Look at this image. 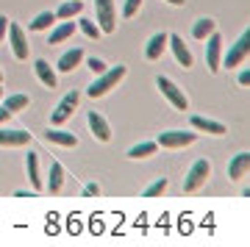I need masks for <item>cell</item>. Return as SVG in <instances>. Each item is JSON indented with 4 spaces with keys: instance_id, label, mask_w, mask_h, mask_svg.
<instances>
[{
    "instance_id": "2e32d148",
    "label": "cell",
    "mask_w": 250,
    "mask_h": 247,
    "mask_svg": "<svg viewBox=\"0 0 250 247\" xmlns=\"http://www.w3.org/2000/svg\"><path fill=\"white\" fill-rule=\"evenodd\" d=\"M81 62H83V50H81V47H72L70 53H64L62 59H59V72H72Z\"/></svg>"
},
{
    "instance_id": "7a4b0ae2",
    "label": "cell",
    "mask_w": 250,
    "mask_h": 247,
    "mask_svg": "<svg viewBox=\"0 0 250 247\" xmlns=\"http://www.w3.org/2000/svg\"><path fill=\"white\" fill-rule=\"evenodd\" d=\"M248 53H250V28L242 31V36L233 42L231 50L225 53V62H220V64H225V70H233V67H239V64L248 59Z\"/></svg>"
},
{
    "instance_id": "277c9868",
    "label": "cell",
    "mask_w": 250,
    "mask_h": 247,
    "mask_svg": "<svg viewBox=\"0 0 250 247\" xmlns=\"http://www.w3.org/2000/svg\"><path fill=\"white\" fill-rule=\"evenodd\" d=\"M156 86H159V92L167 97V100H170L172 106L178 108V111H184V108L189 106V103H187V95H184V92H181V89L175 86V83L167 78V75H159V78H156Z\"/></svg>"
},
{
    "instance_id": "5b68a950",
    "label": "cell",
    "mask_w": 250,
    "mask_h": 247,
    "mask_svg": "<svg viewBox=\"0 0 250 247\" xmlns=\"http://www.w3.org/2000/svg\"><path fill=\"white\" fill-rule=\"evenodd\" d=\"M206 42H208L206 44V64H208L211 72H220V67H223V64H220L223 62V36L214 31V34L206 36Z\"/></svg>"
},
{
    "instance_id": "836d02e7",
    "label": "cell",
    "mask_w": 250,
    "mask_h": 247,
    "mask_svg": "<svg viewBox=\"0 0 250 247\" xmlns=\"http://www.w3.org/2000/svg\"><path fill=\"white\" fill-rule=\"evenodd\" d=\"M9 120H11V111L6 106H0V125H6Z\"/></svg>"
},
{
    "instance_id": "4316f807",
    "label": "cell",
    "mask_w": 250,
    "mask_h": 247,
    "mask_svg": "<svg viewBox=\"0 0 250 247\" xmlns=\"http://www.w3.org/2000/svg\"><path fill=\"white\" fill-rule=\"evenodd\" d=\"M78 28H81V31H83L86 36H89V39H98V36L103 34V31H100V25L95 22V20H78Z\"/></svg>"
},
{
    "instance_id": "8d00e7d4",
    "label": "cell",
    "mask_w": 250,
    "mask_h": 247,
    "mask_svg": "<svg viewBox=\"0 0 250 247\" xmlns=\"http://www.w3.org/2000/svg\"><path fill=\"white\" fill-rule=\"evenodd\" d=\"M0 81H3V70H0Z\"/></svg>"
},
{
    "instance_id": "d4e9b609",
    "label": "cell",
    "mask_w": 250,
    "mask_h": 247,
    "mask_svg": "<svg viewBox=\"0 0 250 247\" xmlns=\"http://www.w3.org/2000/svg\"><path fill=\"white\" fill-rule=\"evenodd\" d=\"M53 22H56L53 11H42V14H36V17L31 20V31H45V28H50Z\"/></svg>"
},
{
    "instance_id": "52a82bcc",
    "label": "cell",
    "mask_w": 250,
    "mask_h": 247,
    "mask_svg": "<svg viewBox=\"0 0 250 247\" xmlns=\"http://www.w3.org/2000/svg\"><path fill=\"white\" fill-rule=\"evenodd\" d=\"M78 100H81V95L75 92V89H72L70 95H64V97H62V103H59V106H56V111L50 114V123H53V125H62L64 120H70L72 111L78 108Z\"/></svg>"
},
{
    "instance_id": "f546056e",
    "label": "cell",
    "mask_w": 250,
    "mask_h": 247,
    "mask_svg": "<svg viewBox=\"0 0 250 247\" xmlns=\"http://www.w3.org/2000/svg\"><path fill=\"white\" fill-rule=\"evenodd\" d=\"M86 67H89V72H95V75H100L103 70H108L103 59H89V62H86Z\"/></svg>"
},
{
    "instance_id": "9c48e42d",
    "label": "cell",
    "mask_w": 250,
    "mask_h": 247,
    "mask_svg": "<svg viewBox=\"0 0 250 247\" xmlns=\"http://www.w3.org/2000/svg\"><path fill=\"white\" fill-rule=\"evenodd\" d=\"M11 39V50H14V56L17 59H28V39L25 34H22V28L14 25V22H9V34H6Z\"/></svg>"
},
{
    "instance_id": "7c38bea8",
    "label": "cell",
    "mask_w": 250,
    "mask_h": 247,
    "mask_svg": "<svg viewBox=\"0 0 250 247\" xmlns=\"http://www.w3.org/2000/svg\"><path fill=\"white\" fill-rule=\"evenodd\" d=\"M248 169H250V153H236L231 159V164H228V178L239 181V178L248 175Z\"/></svg>"
},
{
    "instance_id": "7402d4cb",
    "label": "cell",
    "mask_w": 250,
    "mask_h": 247,
    "mask_svg": "<svg viewBox=\"0 0 250 247\" xmlns=\"http://www.w3.org/2000/svg\"><path fill=\"white\" fill-rule=\"evenodd\" d=\"M81 11H83V3L81 0H64L59 11H56V20H70V17H81Z\"/></svg>"
},
{
    "instance_id": "cb8c5ba5",
    "label": "cell",
    "mask_w": 250,
    "mask_h": 247,
    "mask_svg": "<svg viewBox=\"0 0 250 247\" xmlns=\"http://www.w3.org/2000/svg\"><path fill=\"white\" fill-rule=\"evenodd\" d=\"M156 153V142H142V144H134L131 150H128V159H147V156H153Z\"/></svg>"
},
{
    "instance_id": "ac0fdd59",
    "label": "cell",
    "mask_w": 250,
    "mask_h": 247,
    "mask_svg": "<svg viewBox=\"0 0 250 247\" xmlns=\"http://www.w3.org/2000/svg\"><path fill=\"white\" fill-rule=\"evenodd\" d=\"M72 34H75V22H72V20H64L59 28H53V34L47 36V42H50V44L67 42V39H72Z\"/></svg>"
},
{
    "instance_id": "3957f363",
    "label": "cell",
    "mask_w": 250,
    "mask_h": 247,
    "mask_svg": "<svg viewBox=\"0 0 250 247\" xmlns=\"http://www.w3.org/2000/svg\"><path fill=\"white\" fill-rule=\"evenodd\" d=\"M208 172H211V164H208L206 159H197L195 164L189 167V172H187V181H184V192H197V189L206 184Z\"/></svg>"
},
{
    "instance_id": "8fae6325",
    "label": "cell",
    "mask_w": 250,
    "mask_h": 247,
    "mask_svg": "<svg viewBox=\"0 0 250 247\" xmlns=\"http://www.w3.org/2000/svg\"><path fill=\"white\" fill-rule=\"evenodd\" d=\"M86 123H89L92 133H95V139H100V142H108V139H111V128H108V123H106V117H103V114H98V111H89Z\"/></svg>"
},
{
    "instance_id": "9a60e30c",
    "label": "cell",
    "mask_w": 250,
    "mask_h": 247,
    "mask_svg": "<svg viewBox=\"0 0 250 247\" xmlns=\"http://www.w3.org/2000/svg\"><path fill=\"white\" fill-rule=\"evenodd\" d=\"M36 67V78L42 81V86H47V89H56L59 86V81H56V72H53V67L45 62V59H39V62L34 64Z\"/></svg>"
},
{
    "instance_id": "f1b7e54d",
    "label": "cell",
    "mask_w": 250,
    "mask_h": 247,
    "mask_svg": "<svg viewBox=\"0 0 250 247\" xmlns=\"http://www.w3.org/2000/svg\"><path fill=\"white\" fill-rule=\"evenodd\" d=\"M142 9V0H125L123 6V17H134L136 11Z\"/></svg>"
},
{
    "instance_id": "6da1fadb",
    "label": "cell",
    "mask_w": 250,
    "mask_h": 247,
    "mask_svg": "<svg viewBox=\"0 0 250 247\" xmlns=\"http://www.w3.org/2000/svg\"><path fill=\"white\" fill-rule=\"evenodd\" d=\"M123 78H125V67H123V64H114L111 70H103V72H100V78L95 81V83L86 89V92H89V97H103L108 89H114Z\"/></svg>"
},
{
    "instance_id": "1f68e13d",
    "label": "cell",
    "mask_w": 250,
    "mask_h": 247,
    "mask_svg": "<svg viewBox=\"0 0 250 247\" xmlns=\"http://www.w3.org/2000/svg\"><path fill=\"white\" fill-rule=\"evenodd\" d=\"M9 22H11L9 17H3V14H0V42H3V36L9 34Z\"/></svg>"
},
{
    "instance_id": "ffe728a7",
    "label": "cell",
    "mask_w": 250,
    "mask_h": 247,
    "mask_svg": "<svg viewBox=\"0 0 250 247\" xmlns=\"http://www.w3.org/2000/svg\"><path fill=\"white\" fill-rule=\"evenodd\" d=\"M164 47H167V34H156V36H150V42L145 47V56H147L150 62H156V59L164 53Z\"/></svg>"
},
{
    "instance_id": "d6a6232c",
    "label": "cell",
    "mask_w": 250,
    "mask_h": 247,
    "mask_svg": "<svg viewBox=\"0 0 250 247\" xmlns=\"http://www.w3.org/2000/svg\"><path fill=\"white\" fill-rule=\"evenodd\" d=\"M236 81H239V86H250V70H242Z\"/></svg>"
},
{
    "instance_id": "603a6c76",
    "label": "cell",
    "mask_w": 250,
    "mask_h": 247,
    "mask_svg": "<svg viewBox=\"0 0 250 247\" xmlns=\"http://www.w3.org/2000/svg\"><path fill=\"white\" fill-rule=\"evenodd\" d=\"M208 34H214V20L200 17L195 22V28H192V36H195L197 42H206V36H208Z\"/></svg>"
},
{
    "instance_id": "30bf717a",
    "label": "cell",
    "mask_w": 250,
    "mask_h": 247,
    "mask_svg": "<svg viewBox=\"0 0 250 247\" xmlns=\"http://www.w3.org/2000/svg\"><path fill=\"white\" fill-rule=\"evenodd\" d=\"M167 44L172 47V53H175V59H178L181 67H192V53H189L187 42H184L178 34H167Z\"/></svg>"
},
{
    "instance_id": "74e56055",
    "label": "cell",
    "mask_w": 250,
    "mask_h": 247,
    "mask_svg": "<svg viewBox=\"0 0 250 247\" xmlns=\"http://www.w3.org/2000/svg\"><path fill=\"white\" fill-rule=\"evenodd\" d=\"M0 95H3V86H0Z\"/></svg>"
},
{
    "instance_id": "ba28073f",
    "label": "cell",
    "mask_w": 250,
    "mask_h": 247,
    "mask_svg": "<svg viewBox=\"0 0 250 247\" xmlns=\"http://www.w3.org/2000/svg\"><path fill=\"white\" fill-rule=\"evenodd\" d=\"M192 142H195V133L192 131H164L159 136L161 147H187Z\"/></svg>"
},
{
    "instance_id": "83f0119b",
    "label": "cell",
    "mask_w": 250,
    "mask_h": 247,
    "mask_svg": "<svg viewBox=\"0 0 250 247\" xmlns=\"http://www.w3.org/2000/svg\"><path fill=\"white\" fill-rule=\"evenodd\" d=\"M164 189H167V178H159V181H153V184L147 186V189H145L142 197H159V194L164 192Z\"/></svg>"
},
{
    "instance_id": "d590c367",
    "label": "cell",
    "mask_w": 250,
    "mask_h": 247,
    "mask_svg": "<svg viewBox=\"0 0 250 247\" xmlns=\"http://www.w3.org/2000/svg\"><path fill=\"white\" fill-rule=\"evenodd\" d=\"M170 6H184V0H167Z\"/></svg>"
},
{
    "instance_id": "e575fe53",
    "label": "cell",
    "mask_w": 250,
    "mask_h": 247,
    "mask_svg": "<svg viewBox=\"0 0 250 247\" xmlns=\"http://www.w3.org/2000/svg\"><path fill=\"white\" fill-rule=\"evenodd\" d=\"M36 192H22V189H20V192H14V197H34Z\"/></svg>"
},
{
    "instance_id": "44dd1931",
    "label": "cell",
    "mask_w": 250,
    "mask_h": 247,
    "mask_svg": "<svg viewBox=\"0 0 250 247\" xmlns=\"http://www.w3.org/2000/svg\"><path fill=\"white\" fill-rule=\"evenodd\" d=\"M64 184V167L59 161H50V172H47V192H59Z\"/></svg>"
},
{
    "instance_id": "d6986e66",
    "label": "cell",
    "mask_w": 250,
    "mask_h": 247,
    "mask_svg": "<svg viewBox=\"0 0 250 247\" xmlns=\"http://www.w3.org/2000/svg\"><path fill=\"white\" fill-rule=\"evenodd\" d=\"M45 139H47V142H53V144H62V147H75V144H78V139H75V133L56 131V128L45 131Z\"/></svg>"
},
{
    "instance_id": "8992f818",
    "label": "cell",
    "mask_w": 250,
    "mask_h": 247,
    "mask_svg": "<svg viewBox=\"0 0 250 247\" xmlns=\"http://www.w3.org/2000/svg\"><path fill=\"white\" fill-rule=\"evenodd\" d=\"M95 9H98V25L103 34H114L117 17H114V0H95Z\"/></svg>"
},
{
    "instance_id": "4fadbf2b",
    "label": "cell",
    "mask_w": 250,
    "mask_h": 247,
    "mask_svg": "<svg viewBox=\"0 0 250 247\" xmlns=\"http://www.w3.org/2000/svg\"><path fill=\"white\" fill-rule=\"evenodd\" d=\"M31 142V133L28 131H6L0 125V144L3 147H20V144H28Z\"/></svg>"
},
{
    "instance_id": "5bb4252c",
    "label": "cell",
    "mask_w": 250,
    "mask_h": 247,
    "mask_svg": "<svg viewBox=\"0 0 250 247\" xmlns=\"http://www.w3.org/2000/svg\"><path fill=\"white\" fill-rule=\"evenodd\" d=\"M192 128H195V131L214 133V136H223V133H225V125H223V123H217V120H208V117H200V114L192 117Z\"/></svg>"
},
{
    "instance_id": "4dcf8cb0",
    "label": "cell",
    "mask_w": 250,
    "mask_h": 247,
    "mask_svg": "<svg viewBox=\"0 0 250 247\" xmlns=\"http://www.w3.org/2000/svg\"><path fill=\"white\" fill-rule=\"evenodd\" d=\"M100 194V186L98 184H86L83 186V197H98Z\"/></svg>"
},
{
    "instance_id": "e0dca14e",
    "label": "cell",
    "mask_w": 250,
    "mask_h": 247,
    "mask_svg": "<svg viewBox=\"0 0 250 247\" xmlns=\"http://www.w3.org/2000/svg\"><path fill=\"white\" fill-rule=\"evenodd\" d=\"M25 167H28V181L34 186V192H39V189H42V175H39V156H36V153H28Z\"/></svg>"
},
{
    "instance_id": "484cf974",
    "label": "cell",
    "mask_w": 250,
    "mask_h": 247,
    "mask_svg": "<svg viewBox=\"0 0 250 247\" xmlns=\"http://www.w3.org/2000/svg\"><path fill=\"white\" fill-rule=\"evenodd\" d=\"M28 103H31V97H28V95H11V97H6V100H3V106L9 108L11 114H14V111H20V108H28Z\"/></svg>"
}]
</instances>
